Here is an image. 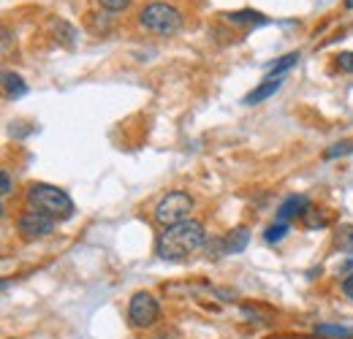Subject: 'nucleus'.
<instances>
[{
	"mask_svg": "<svg viewBox=\"0 0 353 339\" xmlns=\"http://www.w3.org/2000/svg\"><path fill=\"white\" fill-rule=\"evenodd\" d=\"M190 209H193V198H190L188 193H182V190H172V193H166V196L158 201L152 217H155L158 225L172 228L176 223L190 220Z\"/></svg>",
	"mask_w": 353,
	"mask_h": 339,
	"instance_id": "4",
	"label": "nucleus"
},
{
	"mask_svg": "<svg viewBox=\"0 0 353 339\" xmlns=\"http://www.w3.org/2000/svg\"><path fill=\"white\" fill-rule=\"evenodd\" d=\"M345 8H353V0H345Z\"/></svg>",
	"mask_w": 353,
	"mask_h": 339,
	"instance_id": "22",
	"label": "nucleus"
},
{
	"mask_svg": "<svg viewBox=\"0 0 353 339\" xmlns=\"http://www.w3.org/2000/svg\"><path fill=\"white\" fill-rule=\"evenodd\" d=\"M28 204H30V209H39L54 220H71L77 212L71 196L54 185H46V182H36L28 187Z\"/></svg>",
	"mask_w": 353,
	"mask_h": 339,
	"instance_id": "2",
	"label": "nucleus"
},
{
	"mask_svg": "<svg viewBox=\"0 0 353 339\" xmlns=\"http://www.w3.org/2000/svg\"><path fill=\"white\" fill-rule=\"evenodd\" d=\"M49 28H52V33L57 36V41L63 43V46L74 49V43H77V30H74V25H68L65 19H52Z\"/></svg>",
	"mask_w": 353,
	"mask_h": 339,
	"instance_id": "12",
	"label": "nucleus"
},
{
	"mask_svg": "<svg viewBox=\"0 0 353 339\" xmlns=\"http://www.w3.org/2000/svg\"><path fill=\"white\" fill-rule=\"evenodd\" d=\"M0 193L3 196L11 193V176H8V171H0Z\"/></svg>",
	"mask_w": 353,
	"mask_h": 339,
	"instance_id": "20",
	"label": "nucleus"
},
{
	"mask_svg": "<svg viewBox=\"0 0 353 339\" xmlns=\"http://www.w3.org/2000/svg\"><path fill=\"white\" fill-rule=\"evenodd\" d=\"M283 82H285V76H266L256 90H250V92L245 95L242 103H245V106H256V103H261V101H266V98H272V95L283 87Z\"/></svg>",
	"mask_w": 353,
	"mask_h": 339,
	"instance_id": "8",
	"label": "nucleus"
},
{
	"mask_svg": "<svg viewBox=\"0 0 353 339\" xmlns=\"http://www.w3.org/2000/svg\"><path fill=\"white\" fill-rule=\"evenodd\" d=\"M139 25L155 36H174L182 28V14L172 3H150L139 14Z\"/></svg>",
	"mask_w": 353,
	"mask_h": 339,
	"instance_id": "3",
	"label": "nucleus"
},
{
	"mask_svg": "<svg viewBox=\"0 0 353 339\" xmlns=\"http://www.w3.org/2000/svg\"><path fill=\"white\" fill-rule=\"evenodd\" d=\"M296 63H299V52H288V54H283L274 65H269V74H266V76H285V71L294 68Z\"/></svg>",
	"mask_w": 353,
	"mask_h": 339,
	"instance_id": "14",
	"label": "nucleus"
},
{
	"mask_svg": "<svg viewBox=\"0 0 353 339\" xmlns=\"http://www.w3.org/2000/svg\"><path fill=\"white\" fill-rule=\"evenodd\" d=\"M158 315H161V307L152 294H147V291L133 294L131 304H128V320L133 329H150L158 320Z\"/></svg>",
	"mask_w": 353,
	"mask_h": 339,
	"instance_id": "5",
	"label": "nucleus"
},
{
	"mask_svg": "<svg viewBox=\"0 0 353 339\" xmlns=\"http://www.w3.org/2000/svg\"><path fill=\"white\" fill-rule=\"evenodd\" d=\"M315 334L329 339H351L353 329L351 326H337V323H321V326H315Z\"/></svg>",
	"mask_w": 353,
	"mask_h": 339,
	"instance_id": "13",
	"label": "nucleus"
},
{
	"mask_svg": "<svg viewBox=\"0 0 353 339\" xmlns=\"http://www.w3.org/2000/svg\"><path fill=\"white\" fill-rule=\"evenodd\" d=\"M334 247L340 253H353V225H340L334 234Z\"/></svg>",
	"mask_w": 353,
	"mask_h": 339,
	"instance_id": "15",
	"label": "nucleus"
},
{
	"mask_svg": "<svg viewBox=\"0 0 353 339\" xmlns=\"http://www.w3.org/2000/svg\"><path fill=\"white\" fill-rule=\"evenodd\" d=\"M3 90H6V98H22V95H28V85H25V79L19 76V74H14V71H3Z\"/></svg>",
	"mask_w": 353,
	"mask_h": 339,
	"instance_id": "11",
	"label": "nucleus"
},
{
	"mask_svg": "<svg viewBox=\"0 0 353 339\" xmlns=\"http://www.w3.org/2000/svg\"><path fill=\"white\" fill-rule=\"evenodd\" d=\"M98 6L106 11H125L131 6V0H98Z\"/></svg>",
	"mask_w": 353,
	"mask_h": 339,
	"instance_id": "18",
	"label": "nucleus"
},
{
	"mask_svg": "<svg viewBox=\"0 0 353 339\" xmlns=\"http://www.w3.org/2000/svg\"><path fill=\"white\" fill-rule=\"evenodd\" d=\"M348 152H353V141H340V144H334L332 150H326V161L343 158V155H348Z\"/></svg>",
	"mask_w": 353,
	"mask_h": 339,
	"instance_id": "17",
	"label": "nucleus"
},
{
	"mask_svg": "<svg viewBox=\"0 0 353 339\" xmlns=\"http://www.w3.org/2000/svg\"><path fill=\"white\" fill-rule=\"evenodd\" d=\"M225 19H228L231 25H253V28H259V25H269V17H264L261 11H253V8L228 11V14H225Z\"/></svg>",
	"mask_w": 353,
	"mask_h": 339,
	"instance_id": "10",
	"label": "nucleus"
},
{
	"mask_svg": "<svg viewBox=\"0 0 353 339\" xmlns=\"http://www.w3.org/2000/svg\"><path fill=\"white\" fill-rule=\"evenodd\" d=\"M343 291H345V296L353 301V274L348 277V280H345V282H343Z\"/></svg>",
	"mask_w": 353,
	"mask_h": 339,
	"instance_id": "21",
	"label": "nucleus"
},
{
	"mask_svg": "<svg viewBox=\"0 0 353 339\" xmlns=\"http://www.w3.org/2000/svg\"><path fill=\"white\" fill-rule=\"evenodd\" d=\"M225 255H239L248 250V245H250V231L245 228V225H236V228H231L228 234H225Z\"/></svg>",
	"mask_w": 353,
	"mask_h": 339,
	"instance_id": "9",
	"label": "nucleus"
},
{
	"mask_svg": "<svg viewBox=\"0 0 353 339\" xmlns=\"http://www.w3.org/2000/svg\"><path fill=\"white\" fill-rule=\"evenodd\" d=\"M207 245V231L199 220H185V223H176L172 228H163V234L158 236L155 242V253L161 260H185L196 250H201Z\"/></svg>",
	"mask_w": 353,
	"mask_h": 339,
	"instance_id": "1",
	"label": "nucleus"
},
{
	"mask_svg": "<svg viewBox=\"0 0 353 339\" xmlns=\"http://www.w3.org/2000/svg\"><path fill=\"white\" fill-rule=\"evenodd\" d=\"M291 228H288V223H283V220H277V223H272L269 228H266L264 239L269 245H277V242H283L285 239V234H288Z\"/></svg>",
	"mask_w": 353,
	"mask_h": 339,
	"instance_id": "16",
	"label": "nucleus"
},
{
	"mask_svg": "<svg viewBox=\"0 0 353 339\" xmlns=\"http://www.w3.org/2000/svg\"><path fill=\"white\" fill-rule=\"evenodd\" d=\"M310 212V198L307 196H288L280 207H277V220H283V223H288V220H294V217H305Z\"/></svg>",
	"mask_w": 353,
	"mask_h": 339,
	"instance_id": "7",
	"label": "nucleus"
},
{
	"mask_svg": "<svg viewBox=\"0 0 353 339\" xmlns=\"http://www.w3.org/2000/svg\"><path fill=\"white\" fill-rule=\"evenodd\" d=\"M54 223H57L54 217L39 212V209H25L17 220V228L25 239H44L54 231Z\"/></svg>",
	"mask_w": 353,
	"mask_h": 339,
	"instance_id": "6",
	"label": "nucleus"
},
{
	"mask_svg": "<svg viewBox=\"0 0 353 339\" xmlns=\"http://www.w3.org/2000/svg\"><path fill=\"white\" fill-rule=\"evenodd\" d=\"M337 65H340V71H345V74H353V52H340V57H337Z\"/></svg>",
	"mask_w": 353,
	"mask_h": 339,
	"instance_id": "19",
	"label": "nucleus"
}]
</instances>
